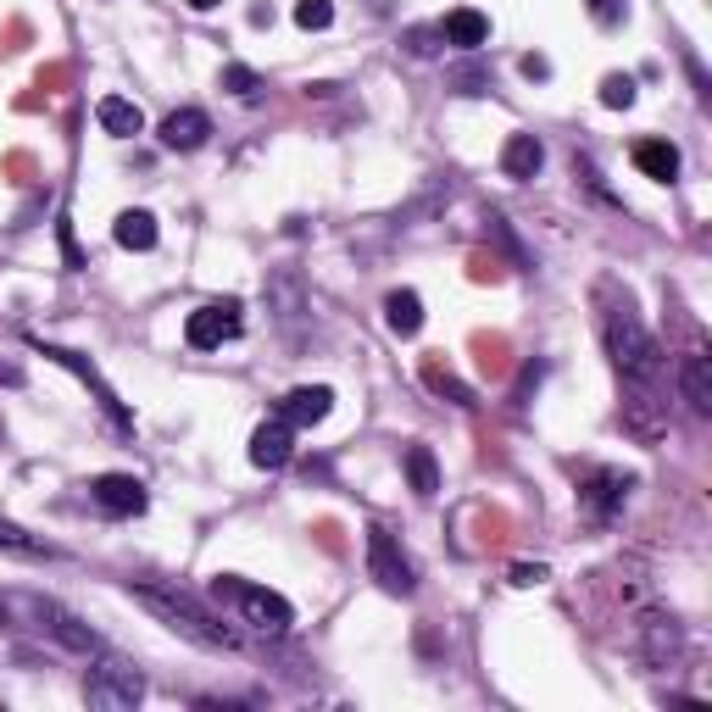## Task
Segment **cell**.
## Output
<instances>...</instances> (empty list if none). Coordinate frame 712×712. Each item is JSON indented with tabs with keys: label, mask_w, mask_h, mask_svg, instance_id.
I'll use <instances>...</instances> for the list:
<instances>
[{
	"label": "cell",
	"mask_w": 712,
	"mask_h": 712,
	"mask_svg": "<svg viewBox=\"0 0 712 712\" xmlns=\"http://www.w3.org/2000/svg\"><path fill=\"white\" fill-rule=\"evenodd\" d=\"M234 334H240V301L195 306L190 323H184V339H190L195 350H212V345H223V339H234Z\"/></svg>",
	"instance_id": "obj_6"
},
{
	"label": "cell",
	"mask_w": 712,
	"mask_h": 712,
	"mask_svg": "<svg viewBox=\"0 0 712 712\" xmlns=\"http://www.w3.org/2000/svg\"><path fill=\"white\" fill-rule=\"evenodd\" d=\"M679 651H684L679 623H673V618H662V612H651V618H645V662H651V668H673V662H679Z\"/></svg>",
	"instance_id": "obj_14"
},
{
	"label": "cell",
	"mask_w": 712,
	"mask_h": 712,
	"mask_svg": "<svg viewBox=\"0 0 712 712\" xmlns=\"http://www.w3.org/2000/svg\"><path fill=\"white\" fill-rule=\"evenodd\" d=\"M546 579H551V573H546V562H518V568H512V584H518V590L546 584Z\"/></svg>",
	"instance_id": "obj_27"
},
{
	"label": "cell",
	"mask_w": 712,
	"mask_h": 712,
	"mask_svg": "<svg viewBox=\"0 0 712 712\" xmlns=\"http://www.w3.org/2000/svg\"><path fill=\"white\" fill-rule=\"evenodd\" d=\"M601 339H607V356H612V368L623 385H645L657 390L662 385V345L651 339V328L640 323V312L623 301H607L601 312Z\"/></svg>",
	"instance_id": "obj_1"
},
{
	"label": "cell",
	"mask_w": 712,
	"mask_h": 712,
	"mask_svg": "<svg viewBox=\"0 0 712 712\" xmlns=\"http://www.w3.org/2000/svg\"><path fill=\"white\" fill-rule=\"evenodd\" d=\"M223 90H228V95H256V90H262V79H256L251 68H240V62H234V68H223Z\"/></svg>",
	"instance_id": "obj_26"
},
{
	"label": "cell",
	"mask_w": 712,
	"mask_h": 712,
	"mask_svg": "<svg viewBox=\"0 0 712 712\" xmlns=\"http://www.w3.org/2000/svg\"><path fill=\"white\" fill-rule=\"evenodd\" d=\"M29 345H34V350H45V356H51V363H62L68 374H79V379H84V385L95 390V401H101V407H106V413H112L118 424H129V413H123V401H118V390H112V385H106V379H101V374H95L90 363H84V356H79V350H68V345H45V339H29Z\"/></svg>",
	"instance_id": "obj_9"
},
{
	"label": "cell",
	"mask_w": 712,
	"mask_h": 712,
	"mask_svg": "<svg viewBox=\"0 0 712 712\" xmlns=\"http://www.w3.org/2000/svg\"><path fill=\"white\" fill-rule=\"evenodd\" d=\"M95 118H101V129H106V134H118V140H129V134H140V129H145L140 106H134V101H123V95H106V101L95 106Z\"/></svg>",
	"instance_id": "obj_20"
},
{
	"label": "cell",
	"mask_w": 712,
	"mask_h": 712,
	"mask_svg": "<svg viewBox=\"0 0 712 712\" xmlns=\"http://www.w3.org/2000/svg\"><path fill=\"white\" fill-rule=\"evenodd\" d=\"M34 618H40V629H45V634H57L68 651H79V657H95V651H101L95 629H90V623H79L68 607H57V601H34Z\"/></svg>",
	"instance_id": "obj_8"
},
{
	"label": "cell",
	"mask_w": 712,
	"mask_h": 712,
	"mask_svg": "<svg viewBox=\"0 0 712 712\" xmlns=\"http://www.w3.org/2000/svg\"><path fill=\"white\" fill-rule=\"evenodd\" d=\"M634 167H640L645 179H657V184H673V179H679V145H668V140H640V145H634Z\"/></svg>",
	"instance_id": "obj_18"
},
{
	"label": "cell",
	"mask_w": 712,
	"mask_h": 712,
	"mask_svg": "<svg viewBox=\"0 0 712 712\" xmlns=\"http://www.w3.org/2000/svg\"><path fill=\"white\" fill-rule=\"evenodd\" d=\"M0 379H7V385H23V368H0Z\"/></svg>",
	"instance_id": "obj_28"
},
{
	"label": "cell",
	"mask_w": 712,
	"mask_h": 712,
	"mask_svg": "<svg viewBox=\"0 0 712 712\" xmlns=\"http://www.w3.org/2000/svg\"><path fill=\"white\" fill-rule=\"evenodd\" d=\"M407 479L418 496H435L440 490V468H435V451L429 446H407Z\"/></svg>",
	"instance_id": "obj_23"
},
{
	"label": "cell",
	"mask_w": 712,
	"mask_h": 712,
	"mask_svg": "<svg viewBox=\"0 0 712 712\" xmlns=\"http://www.w3.org/2000/svg\"><path fill=\"white\" fill-rule=\"evenodd\" d=\"M129 596H134L151 618H162L173 634H184V640H195V645H206V651H240V629H228L223 618H212L195 596H184V590H173V584H129Z\"/></svg>",
	"instance_id": "obj_2"
},
{
	"label": "cell",
	"mask_w": 712,
	"mask_h": 712,
	"mask_svg": "<svg viewBox=\"0 0 712 712\" xmlns=\"http://www.w3.org/2000/svg\"><path fill=\"white\" fill-rule=\"evenodd\" d=\"M623 496H629V479H623V474H596V479L579 490V501H584L590 518H612V512L623 507Z\"/></svg>",
	"instance_id": "obj_16"
},
{
	"label": "cell",
	"mask_w": 712,
	"mask_h": 712,
	"mask_svg": "<svg viewBox=\"0 0 712 712\" xmlns=\"http://www.w3.org/2000/svg\"><path fill=\"white\" fill-rule=\"evenodd\" d=\"M289 457H295V429H289L284 418H267V424L251 435V462L267 468V474H278Z\"/></svg>",
	"instance_id": "obj_11"
},
{
	"label": "cell",
	"mask_w": 712,
	"mask_h": 712,
	"mask_svg": "<svg viewBox=\"0 0 712 712\" xmlns=\"http://www.w3.org/2000/svg\"><path fill=\"white\" fill-rule=\"evenodd\" d=\"M212 601H228L240 623H251L256 634H273V640L289 634V623H295V607H289L278 590L251 584V579H234V573H217V579H212Z\"/></svg>",
	"instance_id": "obj_3"
},
{
	"label": "cell",
	"mask_w": 712,
	"mask_h": 712,
	"mask_svg": "<svg viewBox=\"0 0 712 712\" xmlns=\"http://www.w3.org/2000/svg\"><path fill=\"white\" fill-rule=\"evenodd\" d=\"M540 167H546V145L535 134H512L507 151H501V173L507 179H535Z\"/></svg>",
	"instance_id": "obj_17"
},
{
	"label": "cell",
	"mask_w": 712,
	"mask_h": 712,
	"mask_svg": "<svg viewBox=\"0 0 712 712\" xmlns=\"http://www.w3.org/2000/svg\"><path fill=\"white\" fill-rule=\"evenodd\" d=\"M0 551H12V557H34V562H40V557H45V562L57 557V546H45L40 535H29V529H18V523H7V518H0Z\"/></svg>",
	"instance_id": "obj_22"
},
{
	"label": "cell",
	"mask_w": 712,
	"mask_h": 712,
	"mask_svg": "<svg viewBox=\"0 0 712 712\" xmlns=\"http://www.w3.org/2000/svg\"><path fill=\"white\" fill-rule=\"evenodd\" d=\"M90 501H95V512H106V518H140L145 512V485L134 479V474H101L95 485H90Z\"/></svg>",
	"instance_id": "obj_7"
},
{
	"label": "cell",
	"mask_w": 712,
	"mask_h": 712,
	"mask_svg": "<svg viewBox=\"0 0 712 712\" xmlns=\"http://www.w3.org/2000/svg\"><path fill=\"white\" fill-rule=\"evenodd\" d=\"M385 323H390V334L413 339L424 328V295L418 289H390L385 295Z\"/></svg>",
	"instance_id": "obj_19"
},
{
	"label": "cell",
	"mask_w": 712,
	"mask_h": 712,
	"mask_svg": "<svg viewBox=\"0 0 712 712\" xmlns=\"http://www.w3.org/2000/svg\"><path fill=\"white\" fill-rule=\"evenodd\" d=\"M679 396L690 401L695 418H712V368H706L701 350H684L679 356Z\"/></svg>",
	"instance_id": "obj_12"
},
{
	"label": "cell",
	"mask_w": 712,
	"mask_h": 712,
	"mask_svg": "<svg viewBox=\"0 0 712 712\" xmlns=\"http://www.w3.org/2000/svg\"><path fill=\"white\" fill-rule=\"evenodd\" d=\"M295 23H301L306 34L328 29V23H334V0H301V7H295Z\"/></svg>",
	"instance_id": "obj_25"
},
{
	"label": "cell",
	"mask_w": 712,
	"mask_h": 712,
	"mask_svg": "<svg viewBox=\"0 0 712 712\" xmlns=\"http://www.w3.org/2000/svg\"><path fill=\"white\" fill-rule=\"evenodd\" d=\"M601 106L629 112V106H634V79H629V73H607V79H601Z\"/></svg>",
	"instance_id": "obj_24"
},
{
	"label": "cell",
	"mask_w": 712,
	"mask_h": 712,
	"mask_svg": "<svg viewBox=\"0 0 712 712\" xmlns=\"http://www.w3.org/2000/svg\"><path fill=\"white\" fill-rule=\"evenodd\" d=\"M184 7H190V12H212V7H217V0H184Z\"/></svg>",
	"instance_id": "obj_29"
},
{
	"label": "cell",
	"mask_w": 712,
	"mask_h": 712,
	"mask_svg": "<svg viewBox=\"0 0 712 712\" xmlns=\"http://www.w3.org/2000/svg\"><path fill=\"white\" fill-rule=\"evenodd\" d=\"M0 629H7V607H0Z\"/></svg>",
	"instance_id": "obj_30"
},
{
	"label": "cell",
	"mask_w": 712,
	"mask_h": 712,
	"mask_svg": "<svg viewBox=\"0 0 712 712\" xmlns=\"http://www.w3.org/2000/svg\"><path fill=\"white\" fill-rule=\"evenodd\" d=\"M368 573L379 579V590H390V596H413V562L401 557V546H396V535L390 529H368Z\"/></svg>",
	"instance_id": "obj_5"
},
{
	"label": "cell",
	"mask_w": 712,
	"mask_h": 712,
	"mask_svg": "<svg viewBox=\"0 0 712 712\" xmlns=\"http://www.w3.org/2000/svg\"><path fill=\"white\" fill-rule=\"evenodd\" d=\"M334 413V390L328 385H301V390H289L284 401H278V418L289 424V429H312V424H323Z\"/></svg>",
	"instance_id": "obj_10"
},
{
	"label": "cell",
	"mask_w": 712,
	"mask_h": 712,
	"mask_svg": "<svg viewBox=\"0 0 712 712\" xmlns=\"http://www.w3.org/2000/svg\"><path fill=\"white\" fill-rule=\"evenodd\" d=\"M440 40H446V45H457V51H479V45L490 40V18H485V12H474V7H457V12L440 23Z\"/></svg>",
	"instance_id": "obj_15"
},
{
	"label": "cell",
	"mask_w": 712,
	"mask_h": 712,
	"mask_svg": "<svg viewBox=\"0 0 712 712\" xmlns=\"http://www.w3.org/2000/svg\"><path fill=\"white\" fill-rule=\"evenodd\" d=\"M84 701L101 706V712H129L145 701V679L140 668H129L123 657H101L90 673H84Z\"/></svg>",
	"instance_id": "obj_4"
},
{
	"label": "cell",
	"mask_w": 712,
	"mask_h": 712,
	"mask_svg": "<svg viewBox=\"0 0 712 712\" xmlns=\"http://www.w3.org/2000/svg\"><path fill=\"white\" fill-rule=\"evenodd\" d=\"M206 134H212V118L201 106H179V112L162 118V145L167 151H201Z\"/></svg>",
	"instance_id": "obj_13"
},
{
	"label": "cell",
	"mask_w": 712,
	"mask_h": 712,
	"mask_svg": "<svg viewBox=\"0 0 712 712\" xmlns=\"http://www.w3.org/2000/svg\"><path fill=\"white\" fill-rule=\"evenodd\" d=\"M112 240H118L123 251H156V217H151V212H123V217L112 223Z\"/></svg>",
	"instance_id": "obj_21"
}]
</instances>
